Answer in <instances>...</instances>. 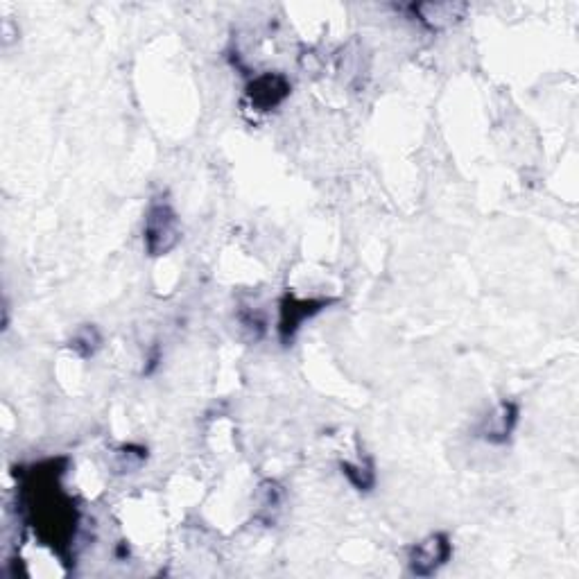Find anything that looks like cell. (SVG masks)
<instances>
[{
	"label": "cell",
	"mask_w": 579,
	"mask_h": 579,
	"mask_svg": "<svg viewBox=\"0 0 579 579\" xmlns=\"http://www.w3.org/2000/svg\"><path fill=\"white\" fill-rule=\"evenodd\" d=\"M143 240L150 256H163L181 243V222L168 202H154L143 224Z\"/></svg>",
	"instance_id": "6da1fadb"
},
{
	"label": "cell",
	"mask_w": 579,
	"mask_h": 579,
	"mask_svg": "<svg viewBox=\"0 0 579 579\" xmlns=\"http://www.w3.org/2000/svg\"><path fill=\"white\" fill-rule=\"evenodd\" d=\"M290 95V82L279 73H263L247 86V98L258 111H270L279 107Z\"/></svg>",
	"instance_id": "5b68a950"
},
{
	"label": "cell",
	"mask_w": 579,
	"mask_h": 579,
	"mask_svg": "<svg viewBox=\"0 0 579 579\" xmlns=\"http://www.w3.org/2000/svg\"><path fill=\"white\" fill-rule=\"evenodd\" d=\"M328 301L324 299H297L285 295L281 301V319H279V335L283 344H290L292 337L299 333L301 324L306 319L315 317L319 310L326 308Z\"/></svg>",
	"instance_id": "3957f363"
},
{
	"label": "cell",
	"mask_w": 579,
	"mask_h": 579,
	"mask_svg": "<svg viewBox=\"0 0 579 579\" xmlns=\"http://www.w3.org/2000/svg\"><path fill=\"white\" fill-rule=\"evenodd\" d=\"M469 7L464 3H419V5H410L412 16L426 25L430 30H442L448 28V25L457 23L464 19V14Z\"/></svg>",
	"instance_id": "8992f818"
},
{
	"label": "cell",
	"mask_w": 579,
	"mask_h": 579,
	"mask_svg": "<svg viewBox=\"0 0 579 579\" xmlns=\"http://www.w3.org/2000/svg\"><path fill=\"white\" fill-rule=\"evenodd\" d=\"M340 469H342L344 475H347V480L358 491H371V489L376 487V469H374V462H371V460H365V462H360V464L342 462Z\"/></svg>",
	"instance_id": "52a82bcc"
},
{
	"label": "cell",
	"mask_w": 579,
	"mask_h": 579,
	"mask_svg": "<svg viewBox=\"0 0 579 579\" xmlns=\"http://www.w3.org/2000/svg\"><path fill=\"white\" fill-rule=\"evenodd\" d=\"M261 500H258V509H261V516L267 512L270 514L272 512V518H274V512H279L281 505H283V489L276 485V482L272 480H267L265 485H261Z\"/></svg>",
	"instance_id": "9c48e42d"
},
{
	"label": "cell",
	"mask_w": 579,
	"mask_h": 579,
	"mask_svg": "<svg viewBox=\"0 0 579 579\" xmlns=\"http://www.w3.org/2000/svg\"><path fill=\"white\" fill-rule=\"evenodd\" d=\"M100 344H102V337L98 333V328H95V326H82L80 331L73 335L71 349H75L77 353H80L82 358H91L93 353L100 349Z\"/></svg>",
	"instance_id": "ba28073f"
},
{
	"label": "cell",
	"mask_w": 579,
	"mask_h": 579,
	"mask_svg": "<svg viewBox=\"0 0 579 579\" xmlns=\"http://www.w3.org/2000/svg\"><path fill=\"white\" fill-rule=\"evenodd\" d=\"M451 555H453V543L446 532L428 534L426 539L414 543L408 552L410 573L417 577L435 575L439 568L448 564Z\"/></svg>",
	"instance_id": "7a4b0ae2"
},
{
	"label": "cell",
	"mask_w": 579,
	"mask_h": 579,
	"mask_svg": "<svg viewBox=\"0 0 579 579\" xmlns=\"http://www.w3.org/2000/svg\"><path fill=\"white\" fill-rule=\"evenodd\" d=\"M518 417H521L518 405L512 401H503L496 410H491L487 417L482 419L478 430L480 437L494 446L507 444L518 426Z\"/></svg>",
	"instance_id": "277c9868"
}]
</instances>
